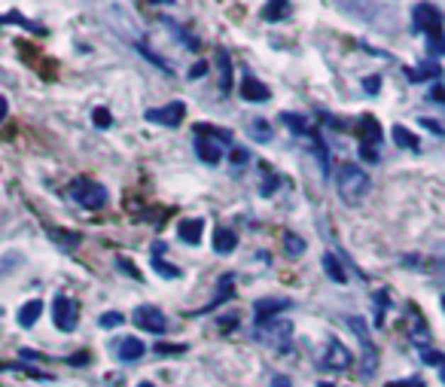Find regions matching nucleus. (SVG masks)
<instances>
[{
    "mask_svg": "<svg viewBox=\"0 0 445 387\" xmlns=\"http://www.w3.org/2000/svg\"><path fill=\"white\" fill-rule=\"evenodd\" d=\"M336 186H339V196L345 205H360V201L369 196L372 180L360 165H342L336 174Z\"/></svg>",
    "mask_w": 445,
    "mask_h": 387,
    "instance_id": "obj_1",
    "label": "nucleus"
},
{
    "mask_svg": "<svg viewBox=\"0 0 445 387\" xmlns=\"http://www.w3.org/2000/svg\"><path fill=\"white\" fill-rule=\"evenodd\" d=\"M257 342L266 344L271 354H290L293 351V323L290 320H269V323H257Z\"/></svg>",
    "mask_w": 445,
    "mask_h": 387,
    "instance_id": "obj_2",
    "label": "nucleus"
},
{
    "mask_svg": "<svg viewBox=\"0 0 445 387\" xmlns=\"http://www.w3.org/2000/svg\"><path fill=\"white\" fill-rule=\"evenodd\" d=\"M70 198H74L79 208H86V211H101L107 205V189L101 186L98 180L77 177L74 183H70Z\"/></svg>",
    "mask_w": 445,
    "mask_h": 387,
    "instance_id": "obj_3",
    "label": "nucleus"
},
{
    "mask_svg": "<svg viewBox=\"0 0 445 387\" xmlns=\"http://www.w3.org/2000/svg\"><path fill=\"white\" fill-rule=\"evenodd\" d=\"M442 22H445V16L433 4H418L412 9V25H415V30H421L424 37L442 34Z\"/></svg>",
    "mask_w": 445,
    "mask_h": 387,
    "instance_id": "obj_4",
    "label": "nucleus"
},
{
    "mask_svg": "<svg viewBox=\"0 0 445 387\" xmlns=\"http://www.w3.org/2000/svg\"><path fill=\"white\" fill-rule=\"evenodd\" d=\"M345 323L348 327L357 332V339H360V344H363V351H366V363H363V375H372L378 369V351H376V344H372V339H369V323L363 320V318H357V314H351V318H345Z\"/></svg>",
    "mask_w": 445,
    "mask_h": 387,
    "instance_id": "obj_5",
    "label": "nucleus"
},
{
    "mask_svg": "<svg viewBox=\"0 0 445 387\" xmlns=\"http://www.w3.org/2000/svg\"><path fill=\"white\" fill-rule=\"evenodd\" d=\"M52 323L62 332H74L77 323H79V311H77V302L67 299L64 293H58L52 299Z\"/></svg>",
    "mask_w": 445,
    "mask_h": 387,
    "instance_id": "obj_6",
    "label": "nucleus"
},
{
    "mask_svg": "<svg viewBox=\"0 0 445 387\" xmlns=\"http://www.w3.org/2000/svg\"><path fill=\"white\" fill-rule=\"evenodd\" d=\"M184 116H186L184 101H171V104H165V107H150L144 113L147 122H153V125H165V128H177L180 122H184Z\"/></svg>",
    "mask_w": 445,
    "mask_h": 387,
    "instance_id": "obj_7",
    "label": "nucleus"
},
{
    "mask_svg": "<svg viewBox=\"0 0 445 387\" xmlns=\"http://www.w3.org/2000/svg\"><path fill=\"white\" fill-rule=\"evenodd\" d=\"M135 323H137V330H144L150 335H162L168 330L165 314H162L159 308H153V305H140V308L135 311Z\"/></svg>",
    "mask_w": 445,
    "mask_h": 387,
    "instance_id": "obj_8",
    "label": "nucleus"
},
{
    "mask_svg": "<svg viewBox=\"0 0 445 387\" xmlns=\"http://www.w3.org/2000/svg\"><path fill=\"white\" fill-rule=\"evenodd\" d=\"M354 363V354L342 344L336 335H329L327 342V357H323V366H329V369H348V366Z\"/></svg>",
    "mask_w": 445,
    "mask_h": 387,
    "instance_id": "obj_9",
    "label": "nucleus"
},
{
    "mask_svg": "<svg viewBox=\"0 0 445 387\" xmlns=\"http://www.w3.org/2000/svg\"><path fill=\"white\" fill-rule=\"evenodd\" d=\"M293 308V299H281V296H275V299H259L257 305H254V311H257V323H269V320H275L281 311H290Z\"/></svg>",
    "mask_w": 445,
    "mask_h": 387,
    "instance_id": "obj_10",
    "label": "nucleus"
},
{
    "mask_svg": "<svg viewBox=\"0 0 445 387\" xmlns=\"http://www.w3.org/2000/svg\"><path fill=\"white\" fill-rule=\"evenodd\" d=\"M241 98L250 101V104H266V101L271 98V89L266 83H259L257 77L244 74V79H241Z\"/></svg>",
    "mask_w": 445,
    "mask_h": 387,
    "instance_id": "obj_11",
    "label": "nucleus"
},
{
    "mask_svg": "<svg viewBox=\"0 0 445 387\" xmlns=\"http://www.w3.org/2000/svg\"><path fill=\"white\" fill-rule=\"evenodd\" d=\"M201 232H205V220L201 217H184L177 223V235H180V241L184 244H192V247H196V244L201 241Z\"/></svg>",
    "mask_w": 445,
    "mask_h": 387,
    "instance_id": "obj_12",
    "label": "nucleus"
},
{
    "mask_svg": "<svg viewBox=\"0 0 445 387\" xmlns=\"http://www.w3.org/2000/svg\"><path fill=\"white\" fill-rule=\"evenodd\" d=\"M222 147H226V144H220V140L196 135V152H198V159L205 162V165H217V162L222 159Z\"/></svg>",
    "mask_w": 445,
    "mask_h": 387,
    "instance_id": "obj_13",
    "label": "nucleus"
},
{
    "mask_svg": "<svg viewBox=\"0 0 445 387\" xmlns=\"http://www.w3.org/2000/svg\"><path fill=\"white\" fill-rule=\"evenodd\" d=\"M144 354H147V344L140 339H135V335H128V339L119 342V360L123 363H135V360L144 357Z\"/></svg>",
    "mask_w": 445,
    "mask_h": 387,
    "instance_id": "obj_14",
    "label": "nucleus"
},
{
    "mask_svg": "<svg viewBox=\"0 0 445 387\" xmlns=\"http://www.w3.org/2000/svg\"><path fill=\"white\" fill-rule=\"evenodd\" d=\"M357 131L363 135V144H372V147L381 144V125H378L376 116H360L357 119Z\"/></svg>",
    "mask_w": 445,
    "mask_h": 387,
    "instance_id": "obj_15",
    "label": "nucleus"
},
{
    "mask_svg": "<svg viewBox=\"0 0 445 387\" xmlns=\"http://www.w3.org/2000/svg\"><path fill=\"white\" fill-rule=\"evenodd\" d=\"M40 314H43V302H40V299H31V302H25L22 308H18V327L31 330L34 323L40 320Z\"/></svg>",
    "mask_w": 445,
    "mask_h": 387,
    "instance_id": "obj_16",
    "label": "nucleus"
},
{
    "mask_svg": "<svg viewBox=\"0 0 445 387\" xmlns=\"http://www.w3.org/2000/svg\"><path fill=\"white\" fill-rule=\"evenodd\" d=\"M290 16H293V4H287V0H275V4L262 6V18L266 22H284Z\"/></svg>",
    "mask_w": 445,
    "mask_h": 387,
    "instance_id": "obj_17",
    "label": "nucleus"
},
{
    "mask_svg": "<svg viewBox=\"0 0 445 387\" xmlns=\"http://www.w3.org/2000/svg\"><path fill=\"white\" fill-rule=\"evenodd\" d=\"M323 271L329 274V281H336V284H348V271H345V266L339 262L336 253H323Z\"/></svg>",
    "mask_w": 445,
    "mask_h": 387,
    "instance_id": "obj_18",
    "label": "nucleus"
},
{
    "mask_svg": "<svg viewBox=\"0 0 445 387\" xmlns=\"http://www.w3.org/2000/svg\"><path fill=\"white\" fill-rule=\"evenodd\" d=\"M393 140H397V144L402 147V150H412V152H418L421 150V138L418 135H412V131L406 128V125H393Z\"/></svg>",
    "mask_w": 445,
    "mask_h": 387,
    "instance_id": "obj_19",
    "label": "nucleus"
},
{
    "mask_svg": "<svg viewBox=\"0 0 445 387\" xmlns=\"http://www.w3.org/2000/svg\"><path fill=\"white\" fill-rule=\"evenodd\" d=\"M281 116H284V125L293 131V135H299V138H315V131H311V125H308L305 116H299V113H281Z\"/></svg>",
    "mask_w": 445,
    "mask_h": 387,
    "instance_id": "obj_20",
    "label": "nucleus"
},
{
    "mask_svg": "<svg viewBox=\"0 0 445 387\" xmlns=\"http://www.w3.org/2000/svg\"><path fill=\"white\" fill-rule=\"evenodd\" d=\"M232 284H235V278H232V274H226V278H220V284H217V287H220V290H217V299L210 302V305H205V308H201L198 314H208V311H214L220 302L232 299V293H235V290H232Z\"/></svg>",
    "mask_w": 445,
    "mask_h": 387,
    "instance_id": "obj_21",
    "label": "nucleus"
},
{
    "mask_svg": "<svg viewBox=\"0 0 445 387\" xmlns=\"http://www.w3.org/2000/svg\"><path fill=\"white\" fill-rule=\"evenodd\" d=\"M217 61H220V89H222V95L232 89V58L226 49H217Z\"/></svg>",
    "mask_w": 445,
    "mask_h": 387,
    "instance_id": "obj_22",
    "label": "nucleus"
},
{
    "mask_svg": "<svg viewBox=\"0 0 445 387\" xmlns=\"http://www.w3.org/2000/svg\"><path fill=\"white\" fill-rule=\"evenodd\" d=\"M406 77L412 79V83H424V79H439L442 77V67L439 64H421L418 70H412V67H406Z\"/></svg>",
    "mask_w": 445,
    "mask_h": 387,
    "instance_id": "obj_23",
    "label": "nucleus"
},
{
    "mask_svg": "<svg viewBox=\"0 0 445 387\" xmlns=\"http://www.w3.org/2000/svg\"><path fill=\"white\" fill-rule=\"evenodd\" d=\"M153 250H156V257H153V259H150V266H153V269H156V271L162 274V278H168V281H174V278H180V269H177V266H168V262H165V259H162V257H159V253H162V250H165V247H162V244H156V247H153Z\"/></svg>",
    "mask_w": 445,
    "mask_h": 387,
    "instance_id": "obj_24",
    "label": "nucleus"
},
{
    "mask_svg": "<svg viewBox=\"0 0 445 387\" xmlns=\"http://www.w3.org/2000/svg\"><path fill=\"white\" fill-rule=\"evenodd\" d=\"M235 247H238L235 232H232V229H217V235H214V250H217V253H232Z\"/></svg>",
    "mask_w": 445,
    "mask_h": 387,
    "instance_id": "obj_25",
    "label": "nucleus"
},
{
    "mask_svg": "<svg viewBox=\"0 0 445 387\" xmlns=\"http://www.w3.org/2000/svg\"><path fill=\"white\" fill-rule=\"evenodd\" d=\"M49 235H52L58 244H62L64 250L77 247V244H79V238H83V235H79V232H64V229H49Z\"/></svg>",
    "mask_w": 445,
    "mask_h": 387,
    "instance_id": "obj_26",
    "label": "nucleus"
},
{
    "mask_svg": "<svg viewBox=\"0 0 445 387\" xmlns=\"http://www.w3.org/2000/svg\"><path fill=\"white\" fill-rule=\"evenodd\" d=\"M196 135H201V138H217L220 144H229V140H232V131L214 128V125H196Z\"/></svg>",
    "mask_w": 445,
    "mask_h": 387,
    "instance_id": "obj_27",
    "label": "nucleus"
},
{
    "mask_svg": "<svg viewBox=\"0 0 445 387\" xmlns=\"http://www.w3.org/2000/svg\"><path fill=\"white\" fill-rule=\"evenodd\" d=\"M284 250H287V257H302V253H305V241H302L299 235H293V232H287V235H284Z\"/></svg>",
    "mask_w": 445,
    "mask_h": 387,
    "instance_id": "obj_28",
    "label": "nucleus"
},
{
    "mask_svg": "<svg viewBox=\"0 0 445 387\" xmlns=\"http://www.w3.org/2000/svg\"><path fill=\"white\" fill-rule=\"evenodd\" d=\"M250 131H254V135H257V140H259V144H269V140H271V125H269L266 119H257L254 125H250Z\"/></svg>",
    "mask_w": 445,
    "mask_h": 387,
    "instance_id": "obj_29",
    "label": "nucleus"
},
{
    "mask_svg": "<svg viewBox=\"0 0 445 387\" xmlns=\"http://www.w3.org/2000/svg\"><path fill=\"white\" fill-rule=\"evenodd\" d=\"M123 320H125V314H119V311H107V314H101V318H98L101 330H113V327H119Z\"/></svg>",
    "mask_w": 445,
    "mask_h": 387,
    "instance_id": "obj_30",
    "label": "nucleus"
},
{
    "mask_svg": "<svg viewBox=\"0 0 445 387\" xmlns=\"http://www.w3.org/2000/svg\"><path fill=\"white\" fill-rule=\"evenodd\" d=\"M384 311H388V293L378 290L376 293V323H378V327L384 323Z\"/></svg>",
    "mask_w": 445,
    "mask_h": 387,
    "instance_id": "obj_31",
    "label": "nucleus"
},
{
    "mask_svg": "<svg viewBox=\"0 0 445 387\" xmlns=\"http://www.w3.org/2000/svg\"><path fill=\"white\" fill-rule=\"evenodd\" d=\"M427 52H430V55H445V34L427 37Z\"/></svg>",
    "mask_w": 445,
    "mask_h": 387,
    "instance_id": "obj_32",
    "label": "nucleus"
},
{
    "mask_svg": "<svg viewBox=\"0 0 445 387\" xmlns=\"http://www.w3.org/2000/svg\"><path fill=\"white\" fill-rule=\"evenodd\" d=\"M421 357H424V363H430V366H445V354H439V351H430V348H421Z\"/></svg>",
    "mask_w": 445,
    "mask_h": 387,
    "instance_id": "obj_33",
    "label": "nucleus"
},
{
    "mask_svg": "<svg viewBox=\"0 0 445 387\" xmlns=\"http://www.w3.org/2000/svg\"><path fill=\"white\" fill-rule=\"evenodd\" d=\"M92 119H95L98 128H110V125H113V119H110V110L107 107H98L95 113H92Z\"/></svg>",
    "mask_w": 445,
    "mask_h": 387,
    "instance_id": "obj_34",
    "label": "nucleus"
},
{
    "mask_svg": "<svg viewBox=\"0 0 445 387\" xmlns=\"http://www.w3.org/2000/svg\"><path fill=\"white\" fill-rule=\"evenodd\" d=\"M116 269H119V271H123V274H128V278H135V281H140V271H137L135 266H131V259H125V257H119V259H116Z\"/></svg>",
    "mask_w": 445,
    "mask_h": 387,
    "instance_id": "obj_35",
    "label": "nucleus"
},
{
    "mask_svg": "<svg viewBox=\"0 0 445 387\" xmlns=\"http://www.w3.org/2000/svg\"><path fill=\"white\" fill-rule=\"evenodd\" d=\"M229 159H232V165H247L250 152H247V150H241V147H232V152H229Z\"/></svg>",
    "mask_w": 445,
    "mask_h": 387,
    "instance_id": "obj_36",
    "label": "nucleus"
},
{
    "mask_svg": "<svg viewBox=\"0 0 445 387\" xmlns=\"http://www.w3.org/2000/svg\"><path fill=\"white\" fill-rule=\"evenodd\" d=\"M360 159H363V162H378V147L360 144Z\"/></svg>",
    "mask_w": 445,
    "mask_h": 387,
    "instance_id": "obj_37",
    "label": "nucleus"
},
{
    "mask_svg": "<svg viewBox=\"0 0 445 387\" xmlns=\"http://www.w3.org/2000/svg\"><path fill=\"white\" fill-rule=\"evenodd\" d=\"M388 387H427L421 375H412V378H402V381H390Z\"/></svg>",
    "mask_w": 445,
    "mask_h": 387,
    "instance_id": "obj_38",
    "label": "nucleus"
},
{
    "mask_svg": "<svg viewBox=\"0 0 445 387\" xmlns=\"http://www.w3.org/2000/svg\"><path fill=\"white\" fill-rule=\"evenodd\" d=\"M153 351H156V354H184L186 344H156Z\"/></svg>",
    "mask_w": 445,
    "mask_h": 387,
    "instance_id": "obj_39",
    "label": "nucleus"
},
{
    "mask_svg": "<svg viewBox=\"0 0 445 387\" xmlns=\"http://www.w3.org/2000/svg\"><path fill=\"white\" fill-rule=\"evenodd\" d=\"M293 381L287 378V375H281V372H275L271 375V381H269V387H290Z\"/></svg>",
    "mask_w": 445,
    "mask_h": 387,
    "instance_id": "obj_40",
    "label": "nucleus"
},
{
    "mask_svg": "<svg viewBox=\"0 0 445 387\" xmlns=\"http://www.w3.org/2000/svg\"><path fill=\"white\" fill-rule=\"evenodd\" d=\"M363 86H366L369 95H376L378 86H381V77H366V79H363Z\"/></svg>",
    "mask_w": 445,
    "mask_h": 387,
    "instance_id": "obj_41",
    "label": "nucleus"
},
{
    "mask_svg": "<svg viewBox=\"0 0 445 387\" xmlns=\"http://www.w3.org/2000/svg\"><path fill=\"white\" fill-rule=\"evenodd\" d=\"M205 74H208V64H205V61H198V64H192L189 79H198V77H205Z\"/></svg>",
    "mask_w": 445,
    "mask_h": 387,
    "instance_id": "obj_42",
    "label": "nucleus"
},
{
    "mask_svg": "<svg viewBox=\"0 0 445 387\" xmlns=\"http://www.w3.org/2000/svg\"><path fill=\"white\" fill-rule=\"evenodd\" d=\"M430 101H439V104H445V89H442V86H433Z\"/></svg>",
    "mask_w": 445,
    "mask_h": 387,
    "instance_id": "obj_43",
    "label": "nucleus"
},
{
    "mask_svg": "<svg viewBox=\"0 0 445 387\" xmlns=\"http://www.w3.org/2000/svg\"><path fill=\"white\" fill-rule=\"evenodd\" d=\"M6 110H9V104H6V98L0 95V122H4V116H6Z\"/></svg>",
    "mask_w": 445,
    "mask_h": 387,
    "instance_id": "obj_44",
    "label": "nucleus"
},
{
    "mask_svg": "<svg viewBox=\"0 0 445 387\" xmlns=\"http://www.w3.org/2000/svg\"><path fill=\"white\" fill-rule=\"evenodd\" d=\"M317 387H336V384H329V381H320Z\"/></svg>",
    "mask_w": 445,
    "mask_h": 387,
    "instance_id": "obj_45",
    "label": "nucleus"
},
{
    "mask_svg": "<svg viewBox=\"0 0 445 387\" xmlns=\"http://www.w3.org/2000/svg\"><path fill=\"white\" fill-rule=\"evenodd\" d=\"M439 378H442V384H445V366H442V369H439Z\"/></svg>",
    "mask_w": 445,
    "mask_h": 387,
    "instance_id": "obj_46",
    "label": "nucleus"
},
{
    "mask_svg": "<svg viewBox=\"0 0 445 387\" xmlns=\"http://www.w3.org/2000/svg\"><path fill=\"white\" fill-rule=\"evenodd\" d=\"M137 387H156V384H150V381H140Z\"/></svg>",
    "mask_w": 445,
    "mask_h": 387,
    "instance_id": "obj_47",
    "label": "nucleus"
},
{
    "mask_svg": "<svg viewBox=\"0 0 445 387\" xmlns=\"http://www.w3.org/2000/svg\"><path fill=\"white\" fill-rule=\"evenodd\" d=\"M442 308H445V293H442Z\"/></svg>",
    "mask_w": 445,
    "mask_h": 387,
    "instance_id": "obj_48",
    "label": "nucleus"
}]
</instances>
